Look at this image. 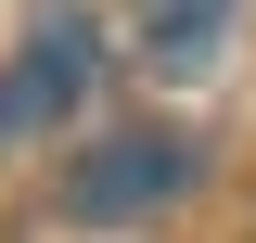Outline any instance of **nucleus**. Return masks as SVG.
I'll use <instances>...</instances> for the list:
<instances>
[{"instance_id":"1","label":"nucleus","mask_w":256,"mask_h":243,"mask_svg":"<svg viewBox=\"0 0 256 243\" xmlns=\"http://www.w3.org/2000/svg\"><path fill=\"white\" fill-rule=\"evenodd\" d=\"M180 192H192V154L166 141V128H116L102 154H77L64 205L77 218H141V205H180Z\"/></svg>"},{"instance_id":"2","label":"nucleus","mask_w":256,"mask_h":243,"mask_svg":"<svg viewBox=\"0 0 256 243\" xmlns=\"http://www.w3.org/2000/svg\"><path fill=\"white\" fill-rule=\"evenodd\" d=\"M90 90V26H38L26 38V64H13V77H0V128H38V116H64V102Z\"/></svg>"},{"instance_id":"3","label":"nucleus","mask_w":256,"mask_h":243,"mask_svg":"<svg viewBox=\"0 0 256 243\" xmlns=\"http://www.w3.org/2000/svg\"><path fill=\"white\" fill-rule=\"evenodd\" d=\"M128 13H141V38L166 52V77H205V38H218L230 0H128Z\"/></svg>"}]
</instances>
